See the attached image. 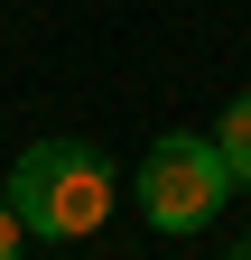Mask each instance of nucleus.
<instances>
[{"label":"nucleus","mask_w":251,"mask_h":260,"mask_svg":"<svg viewBox=\"0 0 251 260\" xmlns=\"http://www.w3.org/2000/svg\"><path fill=\"white\" fill-rule=\"evenodd\" d=\"M10 205H19V223L38 242H84L112 214V158L93 140H38L10 168Z\"/></svg>","instance_id":"nucleus-1"},{"label":"nucleus","mask_w":251,"mask_h":260,"mask_svg":"<svg viewBox=\"0 0 251 260\" xmlns=\"http://www.w3.org/2000/svg\"><path fill=\"white\" fill-rule=\"evenodd\" d=\"M140 214L159 223V233H205L214 214H224V195H233V168H224V149L196 140V130H168L159 149L140 158Z\"/></svg>","instance_id":"nucleus-2"},{"label":"nucleus","mask_w":251,"mask_h":260,"mask_svg":"<svg viewBox=\"0 0 251 260\" xmlns=\"http://www.w3.org/2000/svg\"><path fill=\"white\" fill-rule=\"evenodd\" d=\"M214 149H224L233 186H251V93H233V103H224V121H214Z\"/></svg>","instance_id":"nucleus-3"},{"label":"nucleus","mask_w":251,"mask_h":260,"mask_svg":"<svg viewBox=\"0 0 251 260\" xmlns=\"http://www.w3.org/2000/svg\"><path fill=\"white\" fill-rule=\"evenodd\" d=\"M19 242H28V223H19V205L0 195V260H19Z\"/></svg>","instance_id":"nucleus-4"},{"label":"nucleus","mask_w":251,"mask_h":260,"mask_svg":"<svg viewBox=\"0 0 251 260\" xmlns=\"http://www.w3.org/2000/svg\"><path fill=\"white\" fill-rule=\"evenodd\" d=\"M233 260H251V242H233Z\"/></svg>","instance_id":"nucleus-5"}]
</instances>
